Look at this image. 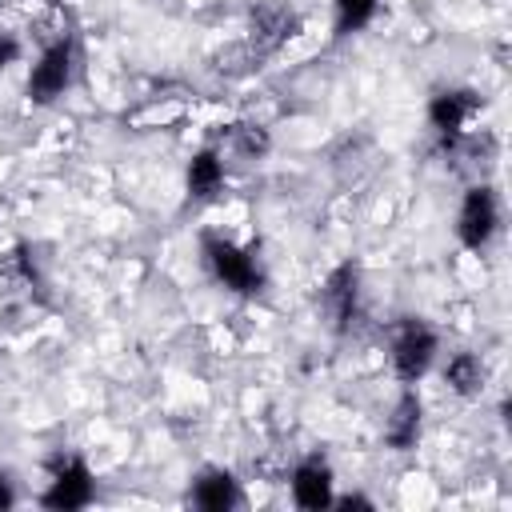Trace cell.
<instances>
[{"label":"cell","mask_w":512,"mask_h":512,"mask_svg":"<svg viewBox=\"0 0 512 512\" xmlns=\"http://www.w3.org/2000/svg\"><path fill=\"white\" fill-rule=\"evenodd\" d=\"M200 248H204V260H208L212 276H216L228 292H236V296H256V292L264 288V268H260V260H256L248 248H240V244H232V240H224V236H216V232H208V236L200 240Z\"/></svg>","instance_id":"1"},{"label":"cell","mask_w":512,"mask_h":512,"mask_svg":"<svg viewBox=\"0 0 512 512\" xmlns=\"http://www.w3.org/2000/svg\"><path fill=\"white\" fill-rule=\"evenodd\" d=\"M48 492L40 496L44 508H56V512H72V508H88L92 496H96V480H92V468L84 464V456L76 452H60L48 460Z\"/></svg>","instance_id":"2"},{"label":"cell","mask_w":512,"mask_h":512,"mask_svg":"<svg viewBox=\"0 0 512 512\" xmlns=\"http://www.w3.org/2000/svg\"><path fill=\"white\" fill-rule=\"evenodd\" d=\"M296 32H300V16L292 8H284L276 0H260L248 12V56L264 60V56L280 52Z\"/></svg>","instance_id":"3"},{"label":"cell","mask_w":512,"mask_h":512,"mask_svg":"<svg viewBox=\"0 0 512 512\" xmlns=\"http://www.w3.org/2000/svg\"><path fill=\"white\" fill-rule=\"evenodd\" d=\"M432 356H436V332L416 316L400 320L396 336H392V368H396V376L404 384H416L428 372Z\"/></svg>","instance_id":"4"},{"label":"cell","mask_w":512,"mask_h":512,"mask_svg":"<svg viewBox=\"0 0 512 512\" xmlns=\"http://www.w3.org/2000/svg\"><path fill=\"white\" fill-rule=\"evenodd\" d=\"M72 84V40H56L40 52V60L28 72V100L32 104H52L64 96V88Z\"/></svg>","instance_id":"5"},{"label":"cell","mask_w":512,"mask_h":512,"mask_svg":"<svg viewBox=\"0 0 512 512\" xmlns=\"http://www.w3.org/2000/svg\"><path fill=\"white\" fill-rule=\"evenodd\" d=\"M496 224H500V208H496L492 188H488V184L468 188V192H464V204H460V216H456V236H460V244L472 248V252H480V248L492 240Z\"/></svg>","instance_id":"6"},{"label":"cell","mask_w":512,"mask_h":512,"mask_svg":"<svg viewBox=\"0 0 512 512\" xmlns=\"http://www.w3.org/2000/svg\"><path fill=\"white\" fill-rule=\"evenodd\" d=\"M480 108V100L472 92H436L428 104V124L440 136V148L452 152L464 136V124L472 120V112Z\"/></svg>","instance_id":"7"},{"label":"cell","mask_w":512,"mask_h":512,"mask_svg":"<svg viewBox=\"0 0 512 512\" xmlns=\"http://www.w3.org/2000/svg\"><path fill=\"white\" fill-rule=\"evenodd\" d=\"M356 296H360V272L352 264H340L324 280V288H320V304H324V312H328V320H332L336 332H348L352 328V320H356Z\"/></svg>","instance_id":"8"},{"label":"cell","mask_w":512,"mask_h":512,"mask_svg":"<svg viewBox=\"0 0 512 512\" xmlns=\"http://www.w3.org/2000/svg\"><path fill=\"white\" fill-rule=\"evenodd\" d=\"M292 500L296 508L304 512H320L328 508L336 496H332V468L324 460H304L292 468Z\"/></svg>","instance_id":"9"},{"label":"cell","mask_w":512,"mask_h":512,"mask_svg":"<svg viewBox=\"0 0 512 512\" xmlns=\"http://www.w3.org/2000/svg\"><path fill=\"white\" fill-rule=\"evenodd\" d=\"M188 500H192L196 508H204V512H228V508L240 504V484H236L232 472L208 468V472H200V476L192 480Z\"/></svg>","instance_id":"10"},{"label":"cell","mask_w":512,"mask_h":512,"mask_svg":"<svg viewBox=\"0 0 512 512\" xmlns=\"http://www.w3.org/2000/svg\"><path fill=\"white\" fill-rule=\"evenodd\" d=\"M416 436H420V396L408 388L396 400V408H392V416L384 424V444L396 448V452H408L416 444Z\"/></svg>","instance_id":"11"},{"label":"cell","mask_w":512,"mask_h":512,"mask_svg":"<svg viewBox=\"0 0 512 512\" xmlns=\"http://www.w3.org/2000/svg\"><path fill=\"white\" fill-rule=\"evenodd\" d=\"M224 188V160L216 148H200L188 160V192L192 200H212Z\"/></svg>","instance_id":"12"},{"label":"cell","mask_w":512,"mask_h":512,"mask_svg":"<svg viewBox=\"0 0 512 512\" xmlns=\"http://www.w3.org/2000/svg\"><path fill=\"white\" fill-rule=\"evenodd\" d=\"M444 384L456 392V396H476L484 388V364L476 352H456L448 356L444 364Z\"/></svg>","instance_id":"13"},{"label":"cell","mask_w":512,"mask_h":512,"mask_svg":"<svg viewBox=\"0 0 512 512\" xmlns=\"http://www.w3.org/2000/svg\"><path fill=\"white\" fill-rule=\"evenodd\" d=\"M228 144L240 152V156H248V160H260L264 152H268V128H260V124H252V120H240V124H228Z\"/></svg>","instance_id":"14"},{"label":"cell","mask_w":512,"mask_h":512,"mask_svg":"<svg viewBox=\"0 0 512 512\" xmlns=\"http://www.w3.org/2000/svg\"><path fill=\"white\" fill-rule=\"evenodd\" d=\"M376 4L380 0H332V8H336V36L360 32L376 16Z\"/></svg>","instance_id":"15"},{"label":"cell","mask_w":512,"mask_h":512,"mask_svg":"<svg viewBox=\"0 0 512 512\" xmlns=\"http://www.w3.org/2000/svg\"><path fill=\"white\" fill-rule=\"evenodd\" d=\"M16 56H20V40H16L8 28H0V68L16 64Z\"/></svg>","instance_id":"16"},{"label":"cell","mask_w":512,"mask_h":512,"mask_svg":"<svg viewBox=\"0 0 512 512\" xmlns=\"http://www.w3.org/2000/svg\"><path fill=\"white\" fill-rule=\"evenodd\" d=\"M16 504V492H12V480L8 472H0V508H12Z\"/></svg>","instance_id":"17"},{"label":"cell","mask_w":512,"mask_h":512,"mask_svg":"<svg viewBox=\"0 0 512 512\" xmlns=\"http://www.w3.org/2000/svg\"><path fill=\"white\" fill-rule=\"evenodd\" d=\"M332 504H340V508H372L368 496H340V500H332Z\"/></svg>","instance_id":"18"}]
</instances>
